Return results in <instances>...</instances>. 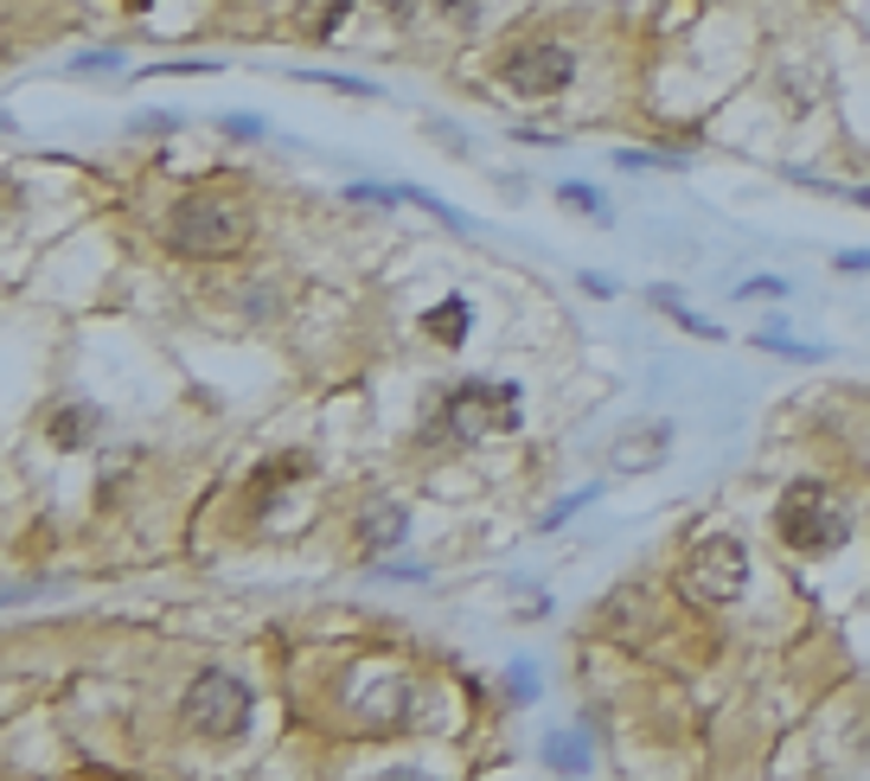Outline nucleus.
Wrapping results in <instances>:
<instances>
[{"instance_id":"f257e3e1","label":"nucleus","mask_w":870,"mask_h":781,"mask_svg":"<svg viewBox=\"0 0 870 781\" xmlns=\"http://www.w3.org/2000/svg\"><path fill=\"white\" fill-rule=\"evenodd\" d=\"M774 532H781L788 551L819 557V551H839L851 538V520H844V506L819 481H793L788 494L774 500Z\"/></svg>"},{"instance_id":"f03ea898","label":"nucleus","mask_w":870,"mask_h":781,"mask_svg":"<svg viewBox=\"0 0 870 781\" xmlns=\"http://www.w3.org/2000/svg\"><path fill=\"white\" fill-rule=\"evenodd\" d=\"M250 237V211L237 199H186L167 218V244L179 257H230Z\"/></svg>"},{"instance_id":"7ed1b4c3","label":"nucleus","mask_w":870,"mask_h":781,"mask_svg":"<svg viewBox=\"0 0 870 781\" xmlns=\"http://www.w3.org/2000/svg\"><path fill=\"white\" fill-rule=\"evenodd\" d=\"M179 724L205 736V743H230L250 730V685H237L230 673H199L179 699Z\"/></svg>"},{"instance_id":"20e7f679","label":"nucleus","mask_w":870,"mask_h":781,"mask_svg":"<svg viewBox=\"0 0 870 781\" xmlns=\"http://www.w3.org/2000/svg\"><path fill=\"white\" fill-rule=\"evenodd\" d=\"M518 417H525L518 385H493V378H467V385L448 390V404H442V429L461 436V443H474V436H506V429H518Z\"/></svg>"},{"instance_id":"39448f33","label":"nucleus","mask_w":870,"mask_h":781,"mask_svg":"<svg viewBox=\"0 0 870 781\" xmlns=\"http://www.w3.org/2000/svg\"><path fill=\"white\" fill-rule=\"evenodd\" d=\"M685 583H691V590H698L704 602H736L742 583H749V551H742L730 532H716V538H704V545L691 551Z\"/></svg>"},{"instance_id":"423d86ee","label":"nucleus","mask_w":870,"mask_h":781,"mask_svg":"<svg viewBox=\"0 0 870 781\" xmlns=\"http://www.w3.org/2000/svg\"><path fill=\"white\" fill-rule=\"evenodd\" d=\"M576 78V52L570 46H525V52L506 58V90L518 97H557Z\"/></svg>"},{"instance_id":"0eeeda50","label":"nucleus","mask_w":870,"mask_h":781,"mask_svg":"<svg viewBox=\"0 0 870 781\" xmlns=\"http://www.w3.org/2000/svg\"><path fill=\"white\" fill-rule=\"evenodd\" d=\"M672 455V423H634V429H621V443H609V468L614 474H653Z\"/></svg>"},{"instance_id":"6e6552de","label":"nucleus","mask_w":870,"mask_h":781,"mask_svg":"<svg viewBox=\"0 0 870 781\" xmlns=\"http://www.w3.org/2000/svg\"><path fill=\"white\" fill-rule=\"evenodd\" d=\"M423 327H429L442 346H461V339H467V327H474V308H467L461 295H448V301H435V308L423 314Z\"/></svg>"},{"instance_id":"1a4fd4ad","label":"nucleus","mask_w":870,"mask_h":781,"mask_svg":"<svg viewBox=\"0 0 870 781\" xmlns=\"http://www.w3.org/2000/svg\"><path fill=\"white\" fill-rule=\"evenodd\" d=\"M90 429H97V411H90V404H71V411H51V423H46L51 448H83V443H90Z\"/></svg>"},{"instance_id":"9d476101","label":"nucleus","mask_w":870,"mask_h":781,"mask_svg":"<svg viewBox=\"0 0 870 781\" xmlns=\"http://www.w3.org/2000/svg\"><path fill=\"white\" fill-rule=\"evenodd\" d=\"M397 538H404V506H378L365 520V545H397Z\"/></svg>"},{"instance_id":"9b49d317","label":"nucleus","mask_w":870,"mask_h":781,"mask_svg":"<svg viewBox=\"0 0 870 781\" xmlns=\"http://www.w3.org/2000/svg\"><path fill=\"white\" fill-rule=\"evenodd\" d=\"M544 755H551V769H589V755L576 750V743H563V736H551V750H544Z\"/></svg>"},{"instance_id":"f8f14e48","label":"nucleus","mask_w":870,"mask_h":781,"mask_svg":"<svg viewBox=\"0 0 870 781\" xmlns=\"http://www.w3.org/2000/svg\"><path fill=\"white\" fill-rule=\"evenodd\" d=\"M755 346H768V353H788V359H819L813 346H800V339H781V334H762Z\"/></svg>"},{"instance_id":"ddd939ff","label":"nucleus","mask_w":870,"mask_h":781,"mask_svg":"<svg viewBox=\"0 0 870 781\" xmlns=\"http://www.w3.org/2000/svg\"><path fill=\"white\" fill-rule=\"evenodd\" d=\"M486 0H435V13H448V20H481Z\"/></svg>"},{"instance_id":"4468645a","label":"nucleus","mask_w":870,"mask_h":781,"mask_svg":"<svg viewBox=\"0 0 870 781\" xmlns=\"http://www.w3.org/2000/svg\"><path fill=\"white\" fill-rule=\"evenodd\" d=\"M563 206H583V211H602V192H589V186H563Z\"/></svg>"},{"instance_id":"2eb2a0df","label":"nucleus","mask_w":870,"mask_h":781,"mask_svg":"<svg viewBox=\"0 0 870 781\" xmlns=\"http://www.w3.org/2000/svg\"><path fill=\"white\" fill-rule=\"evenodd\" d=\"M512 699H537V673H532V666H512Z\"/></svg>"},{"instance_id":"dca6fc26","label":"nucleus","mask_w":870,"mask_h":781,"mask_svg":"<svg viewBox=\"0 0 870 781\" xmlns=\"http://www.w3.org/2000/svg\"><path fill=\"white\" fill-rule=\"evenodd\" d=\"M691 7H698V0H679V7H665V13H660V27H665V32H672V27H685V13H691Z\"/></svg>"},{"instance_id":"f3484780","label":"nucleus","mask_w":870,"mask_h":781,"mask_svg":"<svg viewBox=\"0 0 870 781\" xmlns=\"http://www.w3.org/2000/svg\"><path fill=\"white\" fill-rule=\"evenodd\" d=\"M116 7H128V13H148L154 0H116Z\"/></svg>"}]
</instances>
